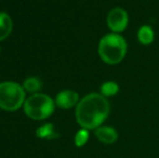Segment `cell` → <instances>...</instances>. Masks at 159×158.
Returning a JSON list of instances; mask_svg holds the SVG:
<instances>
[{
	"label": "cell",
	"mask_w": 159,
	"mask_h": 158,
	"mask_svg": "<svg viewBox=\"0 0 159 158\" xmlns=\"http://www.w3.org/2000/svg\"><path fill=\"white\" fill-rule=\"evenodd\" d=\"M36 135L40 139H47V140H52L57 139L59 137L54 130V126L52 124H44L43 126L39 127L36 131Z\"/></svg>",
	"instance_id": "cell-9"
},
{
	"label": "cell",
	"mask_w": 159,
	"mask_h": 158,
	"mask_svg": "<svg viewBox=\"0 0 159 158\" xmlns=\"http://www.w3.org/2000/svg\"><path fill=\"white\" fill-rule=\"evenodd\" d=\"M106 22L109 29L115 34H118L124 32L127 28L129 23V16L126 10L121 8H114L109 11Z\"/></svg>",
	"instance_id": "cell-5"
},
{
	"label": "cell",
	"mask_w": 159,
	"mask_h": 158,
	"mask_svg": "<svg viewBox=\"0 0 159 158\" xmlns=\"http://www.w3.org/2000/svg\"><path fill=\"white\" fill-rule=\"evenodd\" d=\"M111 106L107 99L102 94L90 93L82 97L76 107V119L80 127L92 130L101 127L108 117Z\"/></svg>",
	"instance_id": "cell-1"
},
{
	"label": "cell",
	"mask_w": 159,
	"mask_h": 158,
	"mask_svg": "<svg viewBox=\"0 0 159 158\" xmlns=\"http://www.w3.org/2000/svg\"><path fill=\"white\" fill-rule=\"evenodd\" d=\"M119 91V86L115 81H106L101 86V94L105 97L116 95Z\"/></svg>",
	"instance_id": "cell-12"
},
{
	"label": "cell",
	"mask_w": 159,
	"mask_h": 158,
	"mask_svg": "<svg viewBox=\"0 0 159 158\" xmlns=\"http://www.w3.org/2000/svg\"><path fill=\"white\" fill-rule=\"evenodd\" d=\"M138 39L142 44H151L154 41V30L151 26L143 25L138 32Z\"/></svg>",
	"instance_id": "cell-10"
},
{
	"label": "cell",
	"mask_w": 159,
	"mask_h": 158,
	"mask_svg": "<svg viewBox=\"0 0 159 158\" xmlns=\"http://www.w3.org/2000/svg\"><path fill=\"white\" fill-rule=\"evenodd\" d=\"M95 137L104 144H113L117 141L118 133L113 127H98L95 129Z\"/></svg>",
	"instance_id": "cell-7"
},
{
	"label": "cell",
	"mask_w": 159,
	"mask_h": 158,
	"mask_svg": "<svg viewBox=\"0 0 159 158\" xmlns=\"http://www.w3.org/2000/svg\"><path fill=\"white\" fill-rule=\"evenodd\" d=\"M42 87V82L41 80L37 77H28L24 80L23 82V88L25 91L30 93H38V91L41 89Z\"/></svg>",
	"instance_id": "cell-11"
},
{
	"label": "cell",
	"mask_w": 159,
	"mask_h": 158,
	"mask_svg": "<svg viewBox=\"0 0 159 158\" xmlns=\"http://www.w3.org/2000/svg\"><path fill=\"white\" fill-rule=\"evenodd\" d=\"M98 54L103 62L115 65L125 59L127 53V42L119 34L105 35L98 43Z\"/></svg>",
	"instance_id": "cell-2"
},
{
	"label": "cell",
	"mask_w": 159,
	"mask_h": 158,
	"mask_svg": "<svg viewBox=\"0 0 159 158\" xmlns=\"http://www.w3.org/2000/svg\"><path fill=\"white\" fill-rule=\"evenodd\" d=\"M55 104L59 107L68 110L74 106L78 105L79 103V95L76 91L73 90H64L61 91L55 97Z\"/></svg>",
	"instance_id": "cell-6"
},
{
	"label": "cell",
	"mask_w": 159,
	"mask_h": 158,
	"mask_svg": "<svg viewBox=\"0 0 159 158\" xmlns=\"http://www.w3.org/2000/svg\"><path fill=\"white\" fill-rule=\"evenodd\" d=\"M25 90L23 86L14 81L0 84V108L7 112H14L25 103Z\"/></svg>",
	"instance_id": "cell-4"
},
{
	"label": "cell",
	"mask_w": 159,
	"mask_h": 158,
	"mask_svg": "<svg viewBox=\"0 0 159 158\" xmlns=\"http://www.w3.org/2000/svg\"><path fill=\"white\" fill-rule=\"evenodd\" d=\"M13 29V22L8 13L0 12V41L10 36Z\"/></svg>",
	"instance_id": "cell-8"
},
{
	"label": "cell",
	"mask_w": 159,
	"mask_h": 158,
	"mask_svg": "<svg viewBox=\"0 0 159 158\" xmlns=\"http://www.w3.org/2000/svg\"><path fill=\"white\" fill-rule=\"evenodd\" d=\"M0 51H1V48H0Z\"/></svg>",
	"instance_id": "cell-14"
},
{
	"label": "cell",
	"mask_w": 159,
	"mask_h": 158,
	"mask_svg": "<svg viewBox=\"0 0 159 158\" xmlns=\"http://www.w3.org/2000/svg\"><path fill=\"white\" fill-rule=\"evenodd\" d=\"M55 102L49 95L43 93H35L24 103V112L26 116L34 120H43L53 114Z\"/></svg>",
	"instance_id": "cell-3"
},
{
	"label": "cell",
	"mask_w": 159,
	"mask_h": 158,
	"mask_svg": "<svg viewBox=\"0 0 159 158\" xmlns=\"http://www.w3.org/2000/svg\"><path fill=\"white\" fill-rule=\"evenodd\" d=\"M89 140V130L87 129H80L75 135V144L78 147H81L88 142Z\"/></svg>",
	"instance_id": "cell-13"
}]
</instances>
